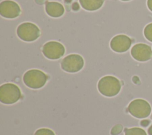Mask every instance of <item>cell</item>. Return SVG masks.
<instances>
[{
	"label": "cell",
	"instance_id": "1",
	"mask_svg": "<svg viewBox=\"0 0 152 135\" xmlns=\"http://www.w3.org/2000/svg\"><path fill=\"white\" fill-rule=\"evenodd\" d=\"M100 93L107 97L116 95L120 91L121 84L120 81L112 76H106L100 79L97 84Z\"/></svg>",
	"mask_w": 152,
	"mask_h": 135
},
{
	"label": "cell",
	"instance_id": "2",
	"mask_svg": "<svg viewBox=\"0 0 152 135\" xmlns=\"http://www.w3.org/2000/svg\"><path fill=\"white\" fill-rule=\"evenodd\" d=\"M20 88L15 84L7 83L0 86V101L5 104H12L21 98Z\"/></svg>",
	"mask_w": 152,
	"mask_h": 135
},
{
	"label": "cell",
	"instance_id": "3",
	"mask_svg": "<svg viewBox=\"0 0 152 135\" xmlns=\"http://www.w3.org/2000/svg\"><path fill=\"white\" fill-rule=\"evenodd\" d=\"M46 75L37 69H31L27 71L23 76V82L28 88L39 89L43 87L47 81Z\"/></svg>",
	"mask_w": 152,
	"mask_h": 135
},
{
	"label": "cell",
	"instance_id": "4",
	"mask_svg": "<svg viewBox=\"0 0 152 135\" xmlns=\"http://www.w3.org/2000/svg\"><path fill=\"white\" fill-rule=\"evenodd\" d=\"M18 37L25 41H33L38 38L40 31L37 25L31 22H24L17 29Z\"/></svg>",
	"mask_w": 152,
	"mask_h": 135
},
{
	"label": "cell",
	"instance_id": "5",
	"mask_svg": "<svg viewBox=\"0 0 152 135\" xmlns=\"http://www.w3.org/2000/svg\"><path fill=\"white\" fill-rule=\"evenodd\" d=\"M129 112L138 118L147 117L151 112V107L148 102L142 99H136L130 102L128 108Z\"/></svg>",
	"mask_w": 152,
	"mask_h": 135
},
{
	"label": "cell",
	"instance_id": "6",
	"mask_svg": "<svg viewBox=\"0 0 152 135\" xmlns=\"http://www.w3.org/2000/svg\"><path fill=\"white\" fill-rule=\"evenodd\" d=\"M61 68L69 73L77 72L81 70L84 66V59L79 54H71L65 57L61 62Z\"/></svg>",
	"mask_w": 152,
	"mask_h": 135
},
{
	"label": "cell",
	"instance_id": "7",
	"mask_svg": "<svg viewBox=\"0 0 152 135\" xmlns=\"http://www.w3.org/2000/svg\"><path fill=\"white\" fill-rule=\"evenodd\" d=\"M42 52L46 58L56 60L61 58L64 54L65 47L59 42L51 41L44 44Z\"/></svg>",
	"mask_w": 152,
	"mask_h": 135
},
{
	"label": "cell",
	"instance_id": "8",
	"mask_svg": "<svg viewBox=\"0 0 152 135\" xmlns=\"http://www.w3.org/2000/svg\"><path fill=\"white\" fill-rule=\"evenodd\" d=\"M21 9L15 2L6 0L1 2L0 4L1 15L6 18H14L19 16Z\"/></svg>",
	"mask_w": 152,
	"mask_h": 135
},
{
	"label": "cell",
	"instance_id": "9",
	"mask_svg": "<svg viewBox=\"0 0 152 135\" xmlns=\"http://www.w3.org/2000/svg\"><path fill=\"white\" fill-rule=\"evenodd\" d=\"M131 53L134 59L140 62L147 61L152 57L151 47L142 43L134 45L131 49Z\"/></svg>",
	"mask_w": 152,
	"mask_h": 135
},
{
	"label": "cell",
	"instance_id": "10",
	"mask_svg": "<svg viewBox=\"0 0 152 135\" xmlns=\"http://www.w3.org/2000/svg\"><path fill=\"white\" fill-rule=\"evenodd\" d=\"M131 38L126 35L119 34L115 36L110 41L111 49L116 52L122 53L127 51L131 45Z\"/></svg>",
	"mask_w": 152,
	"mask_h": 135
},
{
	"label": "cell",
	"instance_id": "11",
	"mask_svg": "<svg viewBox=\"0 0 152 135\" xmlns=\"http://www.w3.org/2000/svg\"><path fill=\"white\" fill-rule=\"evenodd\" d=\"M46 13L52 17H59L64 13V8L57 2H48L45 5Z\"/></svg>",
	"mask_w": 152,
	"mask_h": 135
},
{
	"label": "cell",
	"instance_id": "12",
	"mask_svg": "<svg viewBox=\"0 0 152 135\" xmlns=\"http://www.w3.org/2000/svg\"><path fill=\"white\" fill-rule=\"evenodd\" d=\"M81 6L87 11H95L103 5L104 0H79Z\"/></svg>",
	"mask_w": 152,
	"mask_h": 135
},
{
	"label": "cell",
	"instance_id": "13",
	"mask_svg": "<svg viewBox=\"0 0 152 135\" xmlns=\"http://www.w3.org/2000/svg\"><path fill=\"white\" fill-rule=\"evenodd\" d=\"M125 135H147L145 130L138 127L126 128L125 130Z\"/></svg>",
	"mask_w": 152,
	"mask_h": 135
},
{
	"label": "cell",
	"instance_id": "14",
	"mask_svg": "<svg viewBox=\"0 0 152 135\" xmlns=\"http://www.w3.org/2000/svg\"><path fill=\"white\" fill-rule=\"evenodd\" d=\"M144 34L145 38L152 42V23L148 24L144 28Z\"/></svg>",
	"mask_w": 152,
	"mask_h": 135
},
{
	"label": "cell",
	"instance_id": "15",
	"mask_svg": "<svg viewBox=\"0 0 152 135\" xmlns=\"http://www.w3.org/2000/svg\"><path fill=\"white\" fill-rule=\"evenodd\" d=\"M34 135H55V133L50 129L42 128L36 131Z\"/></svg>",
	"mask_w": 152,
	"mask_h": 135
},
{
	"label": "cell",
	"instance_id": "16",
	"mask_svg": "<svg viewBox=\"0 0 152 135\" xmlns=\"http://www.w3.org/2000/svg\"><path fill=\"white\" fill-rule=\"evenodd\" d=\"M122 129H123V127L121 124H116L112 127L110 131V134L112 135H117L122 131Z\"/></svg>",
	"mask_w": 152,
	"mask_h": 135
},
{
	"label": "cell",
	"instance_id": "17",
	"mask_svg": "<svg viewBox=\"0 0 152 135\" xmlns=\"http://www.w3.org/2000/svg\"><path fill=\"white\" fill-rule=\"evenodd\" d=\"M150 123V121L148 120H142L140 123L141 125L143 127H147Z\"/></svg>",
	"mask_w": 152,
	"mask_h": 135
},
{
	"label": "cell",
	"instance_id": "18",
	"mask_svg": "<svg viewBox=\"0 0 152 135\" xmlns=\"http://www.w3.org/2000/svg\"><path fill=\"white\" fill-rule=\"evenodd\" d=\"M72 9L74 10V11H77V10L79 9L80 6H79V5L78 4V3L74 2V3L72 4Z\"/></svg>",
	"mask_w": 152,
	"mask_h": 135
},
{
	"label": "cell",
	"instance_id": "19",
	"mask_svg": "<svg viewBox=\"0 0 152 135\" xmlns=\"http://www.w3.org/2000/svg\"><path fill=\"white\" fill-rule=\"evenodd\" d=\"M147 6L150 10L152 11V0H147Z\"/></svg>",
	"mask_w": 152,
	"mask_h": 135
},
{
	"label": "cell",
	"instance_id": "20",
	"mask_svg": "<svg viewBox=\"0 0 152 135\" xmlns=\"http://www.w3.org/2000/svg\"><path fill=\"white\" fill-rule=\"evenodd\" d=\"M148 133L150 135H152V125L150 126V127L148 128Z\"/></svg>",
	"mask_w": 152,
	"mask_h": 135
},
{
	"label": "cell",
	"instance_id": "21",
	"mask_svg": "<svg viewBox=\"0 0 152 135\" xmlns=\"http://www.w3.org/2000/svg\"><path fill=\"white\" fill-rule=\"evenodd\" d=\"M133 81H134V82L135 83H137V81H138V82H139V79H138L137 77H136V76H135V77L133 78Z\"/></svg>",
	"mask_w": 152,
	"mask_h": 135
},
{
	"label": "cell",
	"instance_id": "22",
	"mask_svg": "<svg viewBox=\"0 0 152 135\" xmlns=\"http://www.w3.org/2000/svg\"><path fill=\"white\" fill-rule=\"evenodd\" d=\"M71 1V0H65V2H70Z\"/></svg>",
	"mask_w": 152,
	"mask_h": 135
},
{
	"label": "cell",
	"instance_id": "23",
	"mask_svg": "<svg viewBox=\"0 0 152 135\" xmlns=\"http://www.w3.org/2000/svg\"><path fill=\"white\" fill-rule=\"evenodd\" d=\"M121 1H130V0H121Z\"/></svg>",
	"mask_w": 152,
	"mask_h": 135
}]
</instances>
